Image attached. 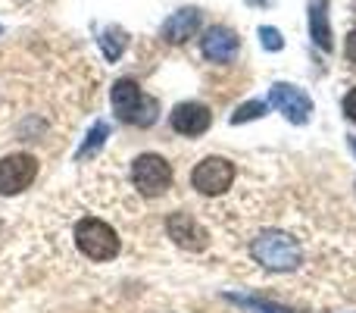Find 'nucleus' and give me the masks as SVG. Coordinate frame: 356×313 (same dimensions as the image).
<instances>
[{
    "label": "nucleus",
    "instance_id": "nucleus-1",
    "mask_svg": "<svg viewBox=\"0 0 356 313\" xmlns=\"http://www.w3.org/2000/svg\"><path fill=\"white\" fill-rule=\"evenodd\" d=\"M250 254L259 266H266V270H272V273H291V270H297L303 260V251H300V245H297V238L288 232H278V229H266L263 235H257L250 245Z\"/></svg>",
    "mask_w": 356,
    "mask_h": 313
},
{
    "label": "nucleus",
    "instance_id": "nucleus-2",
    "mask_svg": "<svg viewBox=\"0 0 356 313\" xmlns=\"http://www.w3.org/2000/svg\"><path fill=\"white\" fill-rule=\"evenodd\" d=\"M110 100H113L116 116L122 119V123H129V125H138V129L154 125L156 116H160V104H156V98L144 94L141 85L131 82V79H119L116 85H113Z\"/></svg>",
    "mask_w": 356,
    "mask_h": 313
},
{
    "label": "nucleus",
    "instance_id": "nucleus-3",
    "mask_svg": "<svg viewBox=\"0 0 356 313\" xmlns=\"http://www.w3.org/2000/svg\"><path fill=\"white\" fill-rule=\"evenodd\" d=\"M75 245L85 254L88 260H113L119 254V235L113 226H106L97 216H85V220L75 222Z\"/></svg>",
    "mask_w": 356,
    "mask_h": 313
},
{
    "label": "nucleus",
    "instance_id": "nucleus-4",
    "mask_svg": "<svg viewBox=\"0 0 356 313\" xmlns=\"http://www.w3.org/2000/svg\"><path fill=\"white\" fill-rule=\"evenodd\" d=\"M131 182L144 197H160L172 185V166L160 154H141L131 166Z\"/></svg>",
    "mask_w": 356,
    "mask_h": 313
},
{
    "label": "nucleus",
    "instance_id": "nucleus-5",
    "mask_svg": "<svg viewBox=\"0 0 356 313\" xmlns=\"http://www.w3.org/2000/svg\"><path fill=\"white\" fill-rule=\"evenodd\" d=\"M232 182H234V163L225 157H207L191 172V185H194L200 194H209V197L225 194V191L232 188Z\"/></svg>",
    "mask_w": 356,
    "mask_h": 313
},
{
    "label": "nucleus",
    "instance_id": "nucleus-6",
    "mask_svg": "<svg viewBox=\"0 0 356 313\" xmlns=\"http://www.w3.org/2000/svg\"><path fill=\"white\" fill-rule=\"evenodd\" d=\"M38 178V160L31 154H10L0 160V194L10 197L25 191Z\"/></svg>",
    "mask_w": 356,
    "mask_h": 313
},
{
    "label": "nucleus",
    "instance_id": "nucleus-7",
    "mask_svg": "<svg viewBox=\"0 0 356 313\" xmlns=\"http://www.w3.org/2000/svg\"><path fill=\"white\" fill-rule=\"evenodd\" d=\"M166 232L178 247H184V251H191V254H200V251L209 247V232L191 213H184V210H178V213L169 216Z\"/></svg>",
    "mask_w": 356,
    "mask_h": 313
},
{
    "label": "nucleus",
    "instance_id": "nucleus-8",
    "mask_svg": "<svg viewBox=\"0 0 356 313\" xmlns=\"http://www.w3.org/2000/svg\"><path fill=\"white\" fill-rule=\"evenodd\" d=\"M269 104L278 107V110H282L294 125H303L309 119V113H313V100L307 98V91H300L297 85H284V82L272 85Z\"/></svg>",
    "mask_w": 356,
    "mask_h": 313
},
{
    "label": "nucleus",
    "instance_id": "nucleus-9",
    "mask_svg": "<svg viewBox=\"0 0 356 313\" xmlns=\"http://www.w3.org/2000/svg\"><path fill=\"white\" fill-rule=\"evenodd\" d=\"M203 56L213 63H232L234 56H238V47H241V38L234 35L232 29H225V25H213V29H207V35H203Z\"/></svg>",
    "mask_w": 356,
    "mask_h": 313
},
{
    "label": "nucleus",
    "instance_id": "nucleus-10",
    "mask_svg": "<svg viewBox=\"0 0 356 313\" xmlns=\"http://www.w3.org/2000/svg\"><path fill=\"white\" fill-rule=\"evenodd\" d=\"M209 123H213V113H209L203 104H178L172 110V129L178 135L197 138L209 129Z\"/></svg>",
    "mask_w": 356,
    "mask_h": 313
},
{
    "label": "nucleus",
    "instance_id": "nucleus-11",
    "mask_svg": "<svg viewBox=\"0 0 356 313\" xmlns=\"http://www.w3.org/2000/svg\"><path fill=\"white\" fill-rule=\"evenodd\" d=\"M197 29H200V10L184 6V10L172 13V16L163 22V41L166 44H184Z\"/></svg>",
    "mask_w": 356,
    "mask_h": 313
},
{
    "label": "nucleus",
    "instance_id": "nucleus-12",
    "mask_svg": "<svg viewBox=\"0 0 356 313\" xmlns=\"http://www.w3.org/2000/svg\"><path fill=\"white\" fill-rule=\"evenodd\" d=\"M309 35L322 50H332V25H328V0H309Z\"/></svg>",
    "mask_w": 356,
    "mask_h": 313
},
{
    "label": "nucleus",
    "instance_id": "nucleus-13",
    "mask_svg": "<svg viewBox=\"0 0 356 313\" xmlns=\"http://www.w3.org/2000/svg\"><path fill=\"white\" fill-rule=\"evenodd\" d=\"M125 44H129V35H125L119 25H110V29L100 31V50H104V56L110 63H116L119 56H122Z\"/></svg>",
    "mask_w": 356,
    "mask_h": 313
},
{
    "label": "nucleus",
    "instance_id": "nucleus-14",
    "mask_svg": "<svg viewBox=\"0 0 356 313\" xmlns=\"http://www.w3.org/2000/svg\"><path fill=\"white\" fill-rule=\"evenodd\" d=\"M106 135H110V125H106V123H94V129L88 132V138L81 142V148H79V154H75V160L94 157V154H97V151L106 144Z\"/></svg>",
    "mask_w": 356,
    "mask_h": 313
},
{
    "label": "nucleus",
    "instance_id": "nucleus-15",
    "mask_svg": "<svg viewBox=\"0 0 356 313\" xmlns=\"http://www.w3.org/2000/svg\"><path fill=\"white\" fill-rule=\"evenodd\" d=\"M266 110H269V100H247V104H241L238 110L232 113V125H244V123H250V119L266 116Z\"/></svg>",
    "mask_w": 356,
    "mask_h": 313
},
{
    "label": "nucleus",
    "instance_id": "nucleus-16",
    "mask_svg": "<svg viewBox=\"0 0 356 313\" xmlns=\"http://www.w3.org/2000/svg\"><path fill=\"white\" fill-rule=\"evenodd\" d=\"M228 301H234V304H241V307H250V310H257V313H288L284 307H278V304H272V301H259V298H238V295H225Z\"/></svg>",
    "mask_w": 356,
    "mask_h": 313
},
{
    "label": "nucleus",
    "instance_id": "nucleus-17",
    "mask_svg": "<svg viewBox=\"0 0 356 313\" xmlns=\"http://www.w3.org/2000/svg\"><path fill=\"white\" fill-rule=\"evenodd\" d=\"M259 44H263L266 50H282L284 47L282 31L272 29V25H263V29H259Z\"/></svg>",
    "mask_w": 356,
    "mask_h": 313
},
{
    "label": "nucleus",
    "instance_id": "nucleus-18",
    "mask_svg": "<svg viewBox=\"0 0 356 313\" xmlns=\"http://www.w3.org/2000/svg\"><path fill=\"white\" fill-rule=\"evenodd\" d=\"M344 113H347V119H350V123H356V88L344 98Z\"/></svg>",
    "mask_w": 356,
    "mask_h": 313
},
{
    "label": "nucleus",
    "instance_id": "nucleus-19",
    "mask_svg": "<svg viewBox=\"0 0 356 313\" xmlns=\"http://www.w3.org/2000/svg\"><path fill=\"white\" fill-rule=\"evenodd\" d=\"M344 54H347V60L356 63V29L347 35V47H344Z\"/></svg>",
    "mask_w": 356,
    "mask_h": 313
},
{
    "label": "nucleus",
    "instance_id": "nucleus-20",
    "mask_svg": "<svg viewBox=\"0 0 356 313\" xmlns=\"http://www.w3.org/2000/svg\"><path fill=\"white\" fill-rule=\"evenodd\" d=\"M250 6H266V3H272V0H247Z\"/></svg>",
    "mask_w": 356,
    "mask_h": 313
},
{
    "label": "nucleus",
    "instance_id": "nucleus-21",
    "mask_svg": "<svg viewBox=\"0 0 356 313\" xmlns=\"http://www.w3.org/2000/svg\"><path fill=\"white\" fill-rule=\"evenodd\" d=\"M350 151H353V154H356V138H350Z\"/></svg>",
    "mask_w": 356,
    "mask_h": 313
},
{
    "label": "nucleus",
    "instance_id": "nucleus-22",
    "mask_svg": "<svg viewBox=\"0 0 356 313\" xmlns=\"http://www.w3.org/2000/svg\"><path fill=\"white\" fill-rule=\"evenodd\" d=\"M0 31H3V29H0Z\"/></svg>",
    "mask_w": 356,
    "mask_h": 313
}]
</instances>
